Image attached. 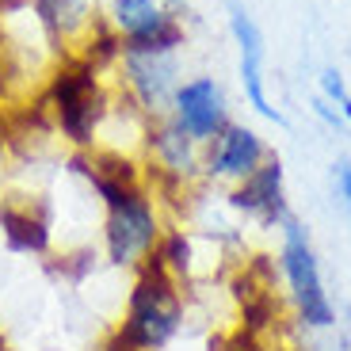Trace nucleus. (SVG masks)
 Listing matches in <instances>:
<instances>
[{"label": "nucleus", "instance_id": "obj_11", "mask_svg": "<svg viewBox=\"0 0 351 351\" xmlns=\"http://www.w3.org/2000/svg\"><path fill=\"white\" fill-rule=\"evenodd\" d=\"M31 8L43 19L53 43L77 38L96 27V0H31Z\"/></svg>", "mask_w": 351, "mask_h": 351}, {"label": "nucleus", "instance_id": "obj_3", "mask_svg": "<svg viewBox=\"0 0 351 351\" xmlns=\"http://www.w3.org/2000/svg\"><path fill=\"white\" fill-rule=\"evenodd\" d=\"M46 104L53 111V123L62 130V138L77 149H96L99 126H104V114L111 107V92H104L99 84V69L88 58L62 65V69L50 77L46 88Z\"/></svg>", "mask_w": 351, "mask_h": 351}, {"label": "nucleus", "instance_id": "obj_7", "mask_svg": "<svg viewBox=\"0 0 351 351\" xmlns=\"http://www.w3.org/2000/svg\"><path fill=\"white\" fill-rule=\"evenodd\" d=\"M229 31L237 38V58H241V88H245V99L271 123H282V111L271 107L267 99V84H263V35L256 19L248 16V8L241 0L229 4Z\"/></svg>", "mask_w": 351, "mask_h": 351}, {"label": "nucleus", "instance_id": "obj_1", "mask_svg": "<svg viewBox=\"0 0 351 351\" xmlns=\"http://www.w3.org/2000/svg\"><path fill=\"white\" fill-rule=\"evenodd\" d=\"M77 172H84V180L104 202V260L111 267H141L165 237L157 202L149 199V191H141V184H126L99 172L92 157L88 168Z\"/></svg>", "mask_w": 351, "mask_h": 351}, {"label": "nucleus", "instance_id": "obj_9", "mask_svg": "<svg viewBox=\"0 0 351 351\" xmlns=\"http://www.w3.org/2000/svg\"><path fill=\"white\" fill-rule=\"evenodd\" d=\"M233 210H245L252 218H260L263 226H282L290 218L287 214V199H282V160L279 157H267L252 176H245L233 195Z\"/></svg>", "mask_w": 351, "mask_h": 351}, {"label": "nucleus", "instance_id": "obj_16", "mask_svg": "<svg viewBox=\"0 0 351 351\" xmlns=\"http://www.w3.org/2000/svg\"><path fill=\"white\" fill-rule=\"evenodd\" d=\"M321 88H325V99H328V104H336V107H340L343 99L351 96V92H348V80H343L340 69H325V73H321Z\"/></svg>", "mask_w": 351, "mask_h": 351}, {"label": "nucleus", "instance_id": "obj_14", "mask_svg": "<svg viewBox=\"0 0 351 351\" xmlns=\"http://www.w3.org/2000/svg\"><path fill=\"white\" fill-rule=\"evenodd\" d=\"M184 46V23L176 19V12H165L157 23H149L145 31L123 38L126 53H176Z\"/></svg>", "mask_w": 351, "mask_h": 351}, {"label": "nucleus", "instance_id": "obj_6", "mask_svg": "<svg viewBox=\"0 0 351 351\" xmlns=\"http://www.w3.org/2000/svg\"><path fill=\"white\" fill-rule=\"evenodd\" d=\"M180 130L199 145H210L221 130L229 126V107H226V92L214 77H191L176 88L172 96V111H168Z\"/></svg>", "mask_w": 351, "mask_h": 351}, {"label": "nucleus", "instance_id": "obj_10", "mask_svg": "<svg viewBox=\"0 0 351 351\" xmlns=\"http://www.w3.org/2000/svg\"><path fill=\"white\" fill-rule=\"evenodd\" d=\"M149 153L157 160V168L165 176H172L176 184L191 180L195 172L202 168V157H199V141H191L172 119H153L149 126Z\"/></svg>", "mask_w": 351, "mask_h": 351}, {"label": "nucleus", "instance_id": "obj_20", "mask_svg": "<svg viewBox=\"0 0 351 351\" xmlns=\"http://www.w3.org/2000/svg\"><path fill=\"white\" fill-rule=\"evenodd\" d=\"M0 351H8V340H4V336H0Z\"/></svg>", "mask_w": 351, "mask_h": 351}, {"label": "nucleus", "instance_id": "obj_17", "mask_svg": "<svg viewBox=\"0 0 351 351\" xmlns=\"http://www.w3.org/2000/svg\"><path fill=\"white\" fill-rule=\"evenodd\" d=\"M336 187H340L343 206H348V214H351V165H348V160H340V165H336Z\"/></svg>", "mask_w": 351, "mask_h": 351}, {"label": "nucleus", "instance_id": "obj_4", "mask_svg": "<svg viewBox=\"0 0 351 351\" xmlns=\"http://www.w3.org/2000/svg\"><path fill=\"white\" fill-rule=\"evenodd\" d=\"M282 275H287L290 298H294V309H298V321L306 328H332L336 325V306L325 290V279H321V263H317V252L309 245V233L298 218L282 221Z\"/></svg>", "mask_w": 351, "mask_h": 351}, {"label": "nucleus", "instance_id": "obj_15", "mask_svg": "<svg viewBox=\"0 0 351 351\" xmlns=\"http://www.w3.org/2000/svg\"><path fill=\"white\" fill-rule=\"evenodd\" d=\"M153 256H157V260L165 263V267L176 275V279L191 271V245H187V237L180 233V229L165 233V237H160V245H157V252H153Z\"/></svg>", "mask_w": 351, "mask_h": 351}, {"label": "nucleus", "instance_id": "obj_21", "mask_svg": "<svg viewBox=\"0 0 351 351\" xmlns=\"http://www.w3.org/2000/svg\"><path fill=\"white\" fill-rule=\"evenodd\" d=\"M325 351H343V348H325Z\"/></svg>", "mask_w": 351, "mask_h": 351}, {"label": "nucleus", "instance_id": "obj_5", "mask_svg": "<svg viewBox=\"0 0 351 351\" xmlns=\"http://www.w3.org/2000/svg\"><path fill=\"white\" fill-rule=\"evenodd\" d=\"M123 65V80H126V96L149 114V119H165L172 111V96L180 80V65L176 53H126L119 58Z\"/></svg>", "mask_w": 351, "mask_h": 351}, {"label": "nucleus", "instance_id": "obj_2", "mask_svg": "<svg viewBox=\"0 0 351 351\" xmlns=\"http://www.w3.org/2000/svg\"><path fill=\"white\" fill-rule=\"evenodd\" d=\"M180 325H184V302L176 290V275L157 256H149L134 275L123 325L111 332L107 351H160L172 343Z\"/></svg>", "mask_w": 351, "mask_h": 351}, {"label": "nucleus", "instance_id": "obj_13", "mask_svg": "<svg viewBox=\"0 0 351 351\" xmlns=\"http://www.w3.org/2000/svg\"><path fill=\"white\" fill-rule=\"evenodd\" d=\"M165 12L168 8L160 0H107V27L119 38H130L138 31H145L149 23H157Z\"/></svg>", "mask_w": 351, "mask_h": 351}, {"label": "nucleus", "instance_id": "obj_19", "mask_svg": "<svg viewBox=\"0 0 351 351\" xmlns=\"http://www.w3.org/2000/svg\"><path fill=\"white\" fill-rule=\"evenodd\" d=\"M160 4H168V12H172V8H176V4H180V0H160Z\"/></svg>", "mask_w": 351, "mask_h": 351}, {"label": "nucleus", "instance_id": "obj_18", "mask_svg": "<svg viewBox=\"0 0 351 351\" xmlns=\"http://www.w3.org/2000/svg\"><path fill=\"white\" fill-rule=\"evenodd\" d=\"M221 351H263V348L256 343V336H252V332H245V328H241V332L233 336V340H229Z\"/></svg>", "mask_w": 351, "mask_h": 351}, {"label": "nucleus", "instance_id": "obj_12", "mask_svg": "<svg viewBox=\"0 0 351 351\" xmlns=\"http://www.w3.org/2000/svg\"><path fill=\"white\" fill-rule=\"evenodd\" d=\"M0 233L8 241L12 252H31L43 256L50 252V221L38 218L31 206H0Z\"/></svg>", "mask_w": 351, "mask_h": 351}, {"label": "nucleus", "instance_id": "obj_8", "mask_svg": "<svg viewBox=\"0 0 351 351\" xmlns=\"http://www.w3.org/2000/svg\"><path fill=\"white\" fill-rule=\"evenodd\" d=\"M263 160H267V145H263L260 134L241 126V123H229L226 130L210 141V149L202 157V168H206L214 180H237L241 184V180L252 176Z\"/></svg>", "mask_w": 351, "mask_h": 351}]
</instances>
